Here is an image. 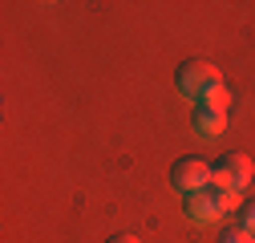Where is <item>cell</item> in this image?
Returning <instances> with one entry per match:
<instances>
[{"mask_svg": "<svg viewBox=\"0 0 255 243\" xmlns=\"http://www.w3.org/2000/svg\"><path fill=\"white\" fill-rule=\"evenodd\" d=\"M174 85H178L182 98H190L199 106L215 85H223V73L211 65V61H182V65L174 69Z\"/></svg>", "mask_w": 255, "mask_h": 243, "instance_id": "cell-1", "label": "cell"}, {"mask_svg": "<svg viewBox=\"0 0 255 243\" xmlns=\"http://www.w3.org/2000/svg\"><path fill=\"white\" fill-rule=\"evenodd\" d=\"M235 207H243L239 195H227V191H219V187H203L195 195H186V203H182V211H186L190 223H211V219L223 215V211H235Z\"/></svg>", "mask_w": 255, "mask_h": 243, "instance_id": "cell-2", "label": "cell"}, {"mask_svg": "<svg viewBox=\"0 0 255 243\" xmlns=\"http://www.w3.org/2000/svg\"><path fill=\"white\" fill-rule=\"evenodd\" d=\"M251 174H255L251 158H243V154H223L219 162H211V187L227 191V195H243V187L251 182Z\"/></svg>", "mask_w": 255, "mask_h": 243, "instance_id": "cell-3", "label": "cell"}, {"mask_svg": "<svg viewBox=\"0 0 255 243\" xmlns=\"http://www.w3.org/2000/svg\"><path fill=\"white\" fill-rule=\"evenodd\" d=\"M170 182H174V191L186 199V195H195L203 187H211V162L203 158H178L170 166Z\"/></svg>", "mask_w": 255, "mask_h": 243, "instance_id": "cell-4", "label": "cell"}, {"mask_svg": "<svg viewBox=\"0 0 255 243\" xmlns=\"http://www.w3.org/2000/svg\"><path fill=\"white\" fill-rule=\"evenodd\" d=\"M190 130H195L199 138H219L223 130H227V114L211 110V106H195L190 110Z\"/></svg>", "mask_w": 255, "mask_h": 243, "instance_id": "cell-5", "label": "cell"}, {"mask_svg": "<svg viewBox=\"0 0 255 243\" xmlns=\"http://www.w3.org/2000/svg\"><path fill=\"white\" fill-rule=\"evenodd\" d=\"M199 106H211V110H223V114H227V106H231V94H227V85H215V89H211V94H207Z\"/></svg>", "mask_w": 255, "mask_h": 243, "instance_id": "cell-6", "label": "cell"}, {"mask_svg": "<svg viewBox=\"0 0 255 243\" xmlns=\"http://www.w3.org/2000/svg\"><path fill=\"white\" fill-rule=\"evenodd\" d=\"M239 223H243V231H247V235H255V199L239 207Z\"/></svg>", "mask_w": 255, "mask_h": 243, "instance_id": "cell-7", "label": "cell"}, {"mask_svg": "<svg viewBox=\"0 0 255 243\" xmlns=\"http://www.w3.org/2000/svg\"><path fill=\"white\" fill-rule=\"evenodd\" d=\"M219 243H255V235H247V231H223Z\"/></svg>", "mask_w": 255, "mask_h": 243, "instance_id": "cell-8", "label": "cell"}, {"mask_svg": "<svg viewBox=\"0 0 255 243\" xmlns=\"http://www.w3.org/2000/svg\"><path fill=\"white\" fill-rule=\"evenodd\" d=\"M106 243H138V235H110Z\"/></svg>", "mask_w": 255, "mask_h": 243, "instance_id": "cell-9", "label": "cell"}]
</instances>
